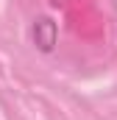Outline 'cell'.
Instances as JSON below:
<instances>
[{"instance_id":"cell-1","label":"cell","mask_w":117,"mask_h":120,"mask_svg":"<svg viewBox=\"0 0 117 120\" xmlns=\"http://www.w3.org/2000/svg\"><path fill=\"white\" fill-rule=\"evenodd\" d=\"M31 36H33V45L42 53H50L56 48V39H58V25L50 17H39L33 22V28H31Z\"/></svg>"}]
</instances>
